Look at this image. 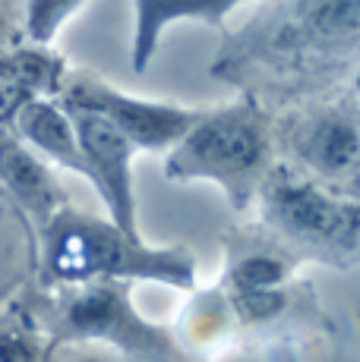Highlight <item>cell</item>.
<instances>
[{"label":"cell","mask_w":360,"mask_h":362,"mask_svg":"<svg viewBox=\"0 0 360 362\" xmlns=\"http://www.w3.org/2000/svg\"><path fill=\"white\" fill-rule=\"evenodd\" d=\"M41 287H79L99 281H152L174 290L196 287V255L186 246H149L114 221L67 205L35 236Z\"/></svg>","instance_id":"2"},{"label":"cell","mask_w":360,"mask_h":362,"mask_svg":"<svg viewBox=\"0 0 360 362\" xmlns=\"http://www.w3.org/2000/svg\"><path fill=\"white\" fill-rule=\"evenodd\" d=\"M89 0H26L23 29L32 45H51L57 32L86 6Z\"/></svg>","instance_id":"15"},{"label":"cell","mask_w":360,"mask_h":362,"mask_svg":"<svg viewBox=\"0 0 360 362\" xmlns=\"http://www.w3.org/2000/svg\"><path fill=\"white\" fill-rule=\"evenodd\" d=\"M67 66L51 47L26 45L16 51H6L0 66V117L4 123L16 114L23 104L54 98L67 86Z\"/></svg>","instance_id":"11"},{"label":"cell","mask_w":360,"mask_h":362,"mask_svg":"<svg viewBox=\"0 0 360 362\" xmlns=\"http://www.w3.org/2000/svg\"><path fill=\"white\" fill-rule=\"evenodd\" d=\"M79 132L82 155L89 164V183L101 196L108 218L123 230L140 233L136 227V192H133V155L136 148L114 123L92 110H70Z\"/></svg>","instance_id":"8"},{"label":"cell","mask_w":360,"mask_h":362,"mask_svg":"<svg viewBox=\"0 0 360 362\" xmlns=\"http://www.w3.org/2000/svg\"><path fill=\"white\" fill-rule=\"evenodd\" d=\"M266 233L294 259L351 264L360 259V199L342 196L279 161L256 199Z\"/></svg>","instance_id":"4"},{"label":"cell","mask_w":360,"mask_h":362,"mask_svg":"<svg viewBox=\"0 0 360 362\" xmlns=\"http://www.w3.org/2000/svg\"><path fill=\"white\" fill-rule=\"evenodd\" d=\"M47 362H136L130 356L108 350V346H92V344H57L51 346Z\"/></svg>","instance_id":"16"},{"label":"cell","mask_w":360,"mask_h":362,"mask_svg":"<svg viewBox=\"0 0 360 362\" xmlns=\"http://www.w3.org/2000/svg\"><path fill=\"white\" fill-rule=\"evenodd\" d=\"M41 331L57 344H92L136 362H186L174 334L136 312L130 287L117 281L57 287L32 309Z\"/></svg>","instance_id":"5"},{"label":"cell","mask_w":360,"mask_h":362,"mask_svg":"<svg viewBox=\"0 0 360 362\" xmlns=\"http://www.w3.org/2000/svg\"><path fill=\"white\" fill-rule=\"evenodd\" d=\"M360 60V0H275L221 47L218 79L262 98H303Z\"/></svg>","instance_id":"1"},{"label":"cell","mask_w":360,"mask_h":362,"mask_svg":"<svg viewBox=\"0 0 360 362\" xmlns=\"http://www.w3.org/2000/svg\"><path fill=\"white\" fill-rule=\"evenodd\" d=\"M60 104L67 110H92V114L105 117L140 151H171L206 114L199 107H180L171 101L127 95L89 73H76L67 79Z\"/></svg>","instance_id":"7"},{"label":"cell","mask_w":360,"mask_h":362,"mask_svg":"<svg viewBox=\"0 0 360 362\" xmlns=\"http://www.w3.org/2000/svg\"><path fill=\"white\" fill-rule=\"evenodd\" d=\"M0 177L6 199L29 224L32 236H38L67 208V192L60 189L51 164L10 132H4L0 142Z\"/></svg>","instance_id":"9"},{"label":"cell","mask_w":360,"mask_h":362,"mask_svg":"<svg viewBox=\"0 0 360 362\" xmlns=\"http://www.w3.org/2000/svg\"><path fill=\"white\" fill-rule=\"evenodd\" d=\"M47 334L26 309L23 315H13V309L4 318L0 331V362H47L51 346H45Z\"/></svg>","instance_id":"14"},{"label":"cell","mask_w":360,"mask_h":362,"mask_svg":"<svg viewBox=\"0 0 360 362\" xmlns=\"http://www.w3.org/2000/svg\"><path fill=\"white\" fill-rule=\"evenodd\" d=\"M247 0H136V32L130 47V64L136 73H145L158 51L162 35L174 23L199 19V23L218 25L225 16H231Z\"/></svg>","instance_id":"12"},{"label":"cell","mask_w":360,"mask_h":362,"mask_svg":"<svg viewBox=\"0 0 360 362\" xmlns=\"http://www.w3.org/2000/svg\"><path fill=\"white\" fill-rule=\"evenodd\" d=\"M291 262L294 255L285 246L262 236L253 246L244 243L234 249L231 264H227V293H272V290H285L291 277Z\"/></svg>","instance_id":"13"},{"label":"cell","mask_w":360,"mask_h":362,"mask_svg":"<svg viewBox=\"0 0 360 362\" xmlns=\"http://www.w3.org/2000/svg\"><path fill=\"white\" fill-rule=\"evenodd\" d=\"M275 123L256 98L212 107L164 158V177L174 183H215L234 211H247L262 192L275 161Z\"/></svg>","instance_id":"3"},{"label":"cell","mask_w":360,"mask_h":362,"mask_svg":"<svg viewBox=\"0 0 360 362\" xmlns=\"http://www.w3.org/2000/svg\"><path fill=\"white\" fill-rule=\"evenodd\" d=\"M4 132L16 136L23 145H29L35 155H41L47 164H57L70 173H79L89 180V164L82 155L79 132L70 117V110L54 98L29 101L4 123Z\"/></svg>","instance_id":"10"},{"label":"cell","mask_w":360,"mask_h":362,"mask_svg":"<svg viewBox=\"0 0 360 362\" xmlns=\"http://www.w3.org/2000/svg\"><path fill=\"white\" fill-rule=\"evenodd\" d=\"M285 164L310 180L360 199V95L310 101L275 123Z\"/></svg>","instance_id":"6"}]
</instances>
